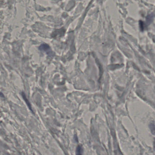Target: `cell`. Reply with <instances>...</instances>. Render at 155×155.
<instances>
[{
	"mask_svg": "<svg viewBox=\"0 0 155 155\" xmlns=\"http://www.w3.org/2000/svg\"><path fill=\"white\" fill-rule=\"evenodd\" d=\"M83 150L81 148V146H78L76 149V155H82Z\"/></svg>",
	"mask_w": 155,
	"mask_h": 155,
	"instance_id": "6da1fadb",
	"label": "cell"
},
{
	"mask_svg": "<svg viewBox=\"0 0 155 155\" xmlns=\"http://www.w3.org/2000/svg\"><path fill=\"white\" fill-rule=\"evenodd\" d=\"M22 96H23V98H24V100L26 101V103H27V104L29 108L31 110V111H32V108H31V105H30V104L29 101H28L27 99V98L25 97V95H24V93L22 94Z\"/></svg>",
	"mask_w": 155,
	"mask_h": 155,
	"instance_id": "7a4b0ae2",
	"label": "cell"
}]
</instances>
